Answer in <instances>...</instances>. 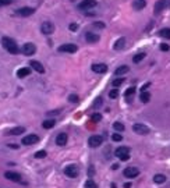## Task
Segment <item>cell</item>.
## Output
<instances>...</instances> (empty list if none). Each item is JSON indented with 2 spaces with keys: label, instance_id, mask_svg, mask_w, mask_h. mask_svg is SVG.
Wrapping results in <instances>:
<instances>
[{
  "label": "cell",
  "instance_id": "obj_29",
  "mask_svg": "<svg viewBox=\"0 0 170 188\" xmlns=\"http://www.w3.org/2000/svg\"><path fill=\"white\" fill-rule=\"evenodd\" d=\"M85 188H98V186H96V183H95L92 178H89V180L85 181Z\"/></svg>",
  "mask_w": 170,
  "mask_h": 188
},
{
  "label": "cell",
  "instance_id": "obj_16",
  "mask_svg": "<svg viewBox=\"0 0 170 188\" xmlns=\"http://www.w3.org/2000/svg\"><path fill=\"white\" fill-rule=\"evenodd\" d=\"M67 139H68L67 134H66V133H60L57 137H56V144H57L59 146H64L66 144H67Z\"/></svg>",
  "mask_w": 170,
  "mask_h": 188
},
{
  "label": "cell",
  "instance_id": "obj_17",
  "mask_svg": "<svg viewBox=\"0 0 170 188\" xmlns=\"http://www.w3.org/2000/svg\"><path fill=\"white\" fill-rule=\"evenodd\" d=\"M29 65H31L32 68H34L36 73H41V74H43L45 73V67L42 64H41L39 61H36V60H31V63H29Z\"/></svg>",
  "mask_w": 170,
  "mask_h": 188
},
{
  "label": "cell",
  "instance_id": "obj_7",
  "mask_svg": "<svg viewBox=\"0 0 170 188\" xmlns=\"http://www.w3.org/2000/svg\"><path fill=\"white\" fill-rule=\"evenodd\" d=\"M102 142H103V138L100 135H92L88 139V145L91 148H98V146L102 145Z\"/></svg>",
  "mask_w": 170,
  "mask_h": 188
},
{
  "label": "cell",
  "instance_id": "obj_8",
  "mask_svg": "<svg viewBox=\"0 0 170 188\" xmlns=\"http://www.w3.org/2000/svg\"><path fill=\"white\" fill-rule=\"evenodd\" d=\"M38 141H39V137H38V135H35V134H29V135L24 137L21 142H22V145L29 146V145H34V144H36Z\"/></svg>",
  "mask_w": 170,
  "mask_h": 188
},
{
  "label": "cell",
  "instance_id": "obj_19",
  "mask_svg": "<svg viewBox=\"0 0 170 188\" xmlns=\"http://www.w3.org/2000/svg\"><path fill=\"white\" fill-rule=\"evenodd\" d=\"M147 6V2L145 0H134V3H133V7H134V10H142V8Z\"/></svg>",
  "mask_w": 170,
  "mask_h": 188
},
{
  "label": "cell",
  "instance_id": "obj_3",
  "mask_svg": "<svg viewBox=\"0 0 170 188\" xmlns=\"http://www.w3.org/2000/svg\"><path fill=\"white\" fill-rule=\"evenodd\" d=\"M170 7V0H158L155 4V14H160L163 10Z\"/></svg>",
  "mask_w": 170,
  "mask_h": 188
},
{
  "label": "cell",
  "instance_id": "obj_24",
  "mask_svg": "<svg viewBox=\"0 0 170 188\" xmlns=\"http://www.w3.org/2000/svg\"><path fill=\"white\" fill-rule=\"evenodd\" d=\"M135 94V88L134 86H131V88H128L127 91H126V94H124V96H126V99H127V102H130V99L133 98V95Z\"/></svg>",
  "mask_w": 170,
  "mask_h": 188
},
{
  "label": "cell",
  "instance_id": "obj_15",
  "mask_svg": "<svg viewBox=\"0 0 170 188\" xmlns=\"http://www.w3.org/2000/svg\"><path fill=\"white\" fill-rule=\"evenodd\" d=\"M92 71L96 74H105L107 71V65L103 64V63H99V64H94L92 65Z\"/></svg>",
  "mask_w": 170,
  "mask_h": 188
},
{
  "label": "cell",
  "instance_id": "obj_18",
  "mask_svg": "<svg viewBox=\"0 0 170 188\" xmlns=\"http://www.w3.org/2000/svg\"><path fill=\"white\" fill-rule=\"evenodd\" d=\"M85 39H86V42H89V43H96V42L99 41V35L88 32V34H85Z\"/></svg>",
  "mask_w": 170,
  "mask_h": 188
},
{
  "label": "cell",
  "instance_id": "obj_6",
  "mask_svg": "<svg viewBox=\"0 0 170 188\" xmlns=\"http://www.w3.org/2000/svg\"><path fill=\"white\" fill-rule=\"evenodd\" d=\"M41 31H42V34H45V35H52L53 32H55V25H53V22H50V21H45L42 25H41Z\"/></svg>",
  "mask_w": 170,
  "mask_h": 188
},
{
  "label": "cell",
  "instance_id": "obj_39",
  "mask_svg": "<svg viewBox=\"0 0 170 188\" xmlns=\"http://www.w3.org/2000/svg\"><path fill=\"white\" fill-rule=\"evenodd\" d=\"M11 2H13V0H0V7H3V6H7V4H10Z\"/></svg>",
  "mask_w": 170,
  "mask_h": 188
},
{
  "label": "cell",
  "instance_id": "obj_10",
  "mask_svg": "<svg viewBox=\"0 0 170 188\" xmlns=\"http://www.w3.org/2000/svg\"><path fill=\"white\" fill-rule=\"evenodd\" d=\"M21 52H22L25 56H32L35 52H36V46H35L34 43H25V45L22 46Z\"/></svg>",
  "mask_w": 170,
  "mask_h": 188
},
{
  "label": "cell",
  "instance_id": "obj_11",
  "mask_svg": "<svg viewBox=\"0 0 170 188\" xmlns=\"http://www.w3.org/2000/svg\"><path fill=\"white\" fill-rule=\"evenodd\" d=\"M77 45L74 43H66L63 45V46L59 47V52H63V53H75L77 52Z\"/></svg>",
  "mask_w": 170,
  "mask_h": 188
},
{
  "label": "cell",
  "instance_id": "obj_44",
  "mask_svg": "<svg viewBox=\"0 0 170 188\" xmlns=\"http://www.w3.org/2000/svg\"><path fill=\"white\" fill-rule=\"evenodd\" d=\"M8 146H10V148H14V149H17V148H18V146H17L16 144H10Z\"/></svg>",
  "mask_w": 170,
  "mask_h": 188
},
{
  "label": "cell",
  "instance_id": "obj_37",
  "mask_svg": "<svg viewBox=\"0 0 170 188\" xmlns=\"http://www.w3.org/2000/svg\"><path fill=\"white\" fill-rule=\"evenodd\" d=\"M160 50H162V52H169L170 46H169V45H166V43H162V45H160Z\"/></svg>",
  "mask_w": 170,
  "mask_h": 188
},
{
  "label": "cell",
  "instance_id": "obj_27",
  "mask_svg": "<svg viewBox=\"0 0 170 188\" xmlns=\"http://www.w3.org/2000/svg\"><path fill=\"white\" fill-rule=\"evenodd\" d=\"M153 181L156 184H163L166 181V176H163V174H156L153 177Z\"/></svg>",
  "mask_w": 170,
  "mask_h": 188
},
{
  "label": "cell",
  "instance_id": "obj_20",
  "mask_svg": "<svg viewBox=\"0 0 170 188\" xmlns=\"http://www.w3.org/2000/svg\"><path fill=\"white\" fill-rule=\"evenodd\" d=\"M24 133H25V128L24 127H14L8 131L7 135H20V134H24Z\"/></svg>",
  "mask_w": 170,
  "mask_h": 188
},
{
  "label": "cell",
  "instance_id": "obj_9",
  "mask_svg": "<svg viewBox=\"0 0 170 188\" xmlns=\"http://www.w3.org/2000/svg\"><path fill=\"white\" fill-rule=\"evenodd\" d=\"M78 167L77 166H74V165H70V166H67L64 169V174L66 176H68V177H71V178H75L77 176H78Z\"/></svg>",
  "mask_w": 170,
  "mask_h": 188
},
{
  "label": "cell",
  "instance_id": "obj_32",
  "mask_svg": "<svg viewBox=\"0 0 170 188\" xmlns=\"http://www.w3.org/2000/svg\"><path fill=\"white\" fill-rule=\"evenodd\" d=\"M94 123H98V121L102 120V114L100 113H95V114H92V118H91Z\"/></svg>",
  "mask_w": 170,
  "mask_h": 188
},
{
  "label": "cell",
  "instance_id": "obj_30",
  "mask_svg": "<svg viewBox=\"0 0 170 188\" xmlns=\"http://www.w3.org/2000/svg\"><path fill=\"white\" fill-rule=\"evenodd\" d=\"M144 57H145V53H138V55H135L133 57V61L134 63H139L141 60H144Z\"/></svg>",
  "mask_w": 170,
  "mask_h": 188
},
{
  "label": "cell",
  "instance_id": "obj_33",
  "mask_svg": "<svg viewBox=\"0 0 170 188\" xmlns=\"http://www.w3.org/2000/svg\"><path fill=\"white\" fill-rule=\"evenodd\" d=\"M112 139L114 142H120L121 139H123V135H121V134H119V133H116V134H113V135H112Z\"/></svg>",
  "mask_w": 170,
  "mask_h": 188
},
{
  "label": "cell",
  "instance_id": "obj_22",
  "mask_svg": "<svg viewBox=\"0 0 170 188\" xmlns=\"http://www.w3.org/2000/svg\"><path fill=\"white\" fill-rule=\"evenodd\" d=\"M149 99H151V94H149L148 91L141 92V95H139V100H141L142 103H148Z\"/></svg>",
  "mask_w": 170,
  "mask_h": 188
},
{
  "label": "cell",
  "instance_id": "obj_41",
  "mask_svg": "<svg viewBox=\"0 0 170 188\" xmlns=\"http://www.w3.org/2000/svg\"><path fill=\"white\" fill-rule=\"evenodd\" d=\"M68 28H70V31H77V29H78V25H77V24H71Z\"/></svg>",
  "mask_w": 170,
  "mask_h": 188
},
{
  "label": "cell",
  "instance_id": "obj_2",
  "mask_svg": "<svg viewBox=\"0 0 170 188\" xmlns=\"http://www.w3.org/2000/svg\"><path fill=\"white\" fill-rule=\"evenodd\" d=\"M114 155H116V156H117L120 160L126 162V160L130 159V148H128V146H119V148L116 149Z\"/></svg>",
  "mask_w": 170,
  "mask_h": 188
},
{
  "label": "cell",
  "instance_id": "obj_38",
  "mask_svg": "<svg viewBox=\"0 0 170 188\" xmlns=\"http://www.w3.org/2000/svg\"><path fill=\"white\" fill-rule=\"evenodd\" d=\"M123 81L124 80L123 78H119V80H114V81H113V86H120L121 84H123Z\"/></svg>",
  "mask_w": 170,
  "mask_h": 188
},
{
  "label": "cell",
  "instance_id": "obj_5",
  "mask_svg": "<svg viewBox=\"0 0 170 188\" xmlns=\"http://www.w3.org/2000/svg\"><path fill=\"white\" fill-rule=\"evenodd\" d=\"M133 131L135 134H139V135H147V134H149V128L145 124H141V123L134 124L133 125Z\"/></svg>",
  "mask_w": 170,
  "mask_h": 188
},
{
  "label": "cell",
  "instance_id": "obj_28",
  "mask_svg": "<svg viewBox=\"0 0 170 188\" xmlns=\"http://www.w3.org/2000/svg\"><path fill=\"white\" fill-rule=\"evenodd\" d=\"M124 43H126V39H124V38H120V39L114 43V49L116 50H121L124 47Z\"/></svg>",
  "mask_w": 170,
  "mask_h": 188
},
{
  "label": "cell",
  "instance_id": "obj_25",
  "mask_svg": "<svg viewBox=\"0 0 170 188\" xmlns=\"http://www.w3.org/2000/svg\"><path fill=\"white\" fill-rule=\"evenodd\" d=\"M55 124H56V121L52 118V120H45L42 125H43V128H45V130H50V128H53V127H55Z\"/></svg>",
  "mask_w": 170,
  "mask_h": 188
},
{
  "label": "cell",
  "instance_id": "obj_21",
  "mask_svg": "<svg viewBox=\"0 0 170 188\" xmlns=\"http://www.w3.org/2000/svg\"><path fill=\"white\" fill-rule=\"evenodd\" d=\"M29 73H31V70H29L28 67H22L17 71V77H18V78H25V77L29 75Z\"/></svg>",
  "mask_w": 170,
  "mask_h": 188
},
{
  "label": "cell",
  "instance_id": "obj_26",
  "mask_svg": "<svg viewBox=\"0 0 170 188\" xmlns=\"http://www.w3.org/2000/svg\"><path fill=\"white\" fill-rule=\"evenodd\" d=\"M159 35L165 39H170V28H163L159 31Z\"/></svg>",
  "mask_w": 170,
  "mask_h": 188
},
{
  "label": "cell",
  "instance_id": "obj_43",
  "mask_svg": "<svg viewBox=\"0 0 170 188\" xmlns=\"http://www.w3.org/2000/svg\"><path fill=\"white\" fill-rule=\"evenodd\" d=\"M124 188H131V183H126L124 184Z\"/></svg>",
  "mask_w": 170,
  "mask_h": 188
},
{
  "label": "cell",
  "instance_id": "obj_45",
  "mask_svg": "<svg viewBox=\"0 0 170 188\" xmlns=\"http://www.w3.org/2000/svg\"><path fill=\"white\" fill-rule=\"evenodd\" d=\"M112 169H113V170H116V169H119V165H113V166H112Z\"/></svg>",
  "mask_w": 170,
  "mask_h": 188
},
{
  "label": "cell",
  "instance_id": "obj_40",
  "mask_svg": "<svg viewBox=\"0 0 170 188\" xmlns=\"http://www.w3.org/2000/svg\"><path fill=\"white\" fill-rule=\"evenodd\" d=\"M100 104H102V98H98V99L94 102V106H95V107H99Z\"/></svg>",
  "mask_w": 170,
  "mask_h": 188
},
{
  "label": "cell",
  "instance_id": "obj_31",
  "mask_svg": "<svg viewBox=\"0 0 170 188\" xmlns=\"http://www.w3.org/2000/svg\"><path fill=\"white\" fill-rule=\"evenodd\" d=\"M113 128H114L117 133H121V131H124V125L121 123H119V121H116L114 124H113Z\"/></svg>",
  "mask_w": 170,
  "mask_h": 188
},
{
  "label": "cell",
  "instance_id": "obj_35",
  "mask_svg": "<svg viewBox=\"0 0 170 188\" xmlns=\"http://www.w3.org/2000/svg\"><path fill=\"white\" fill-rule=\"evenodd\" d=\"M109 96L112 98V99H116V98L119 96V89H112V91L109 92Z\"/></svg>",
  "mask_w": 170,
  "mask_h": 188
},
{
  "label": "cell",
  "instance_id": "obj_12",
  "mask_svg": "<svg viewBox=\"0 0 170 188\" xmlns=\"http://www.w3.org/2000/svg\"><path fill=\"white\" fill-rule=\"evenodd\" d=\"M4 177L10 181H14V183H21V176L16 171H6L4 173Z\"/></svg>",
  "mask_w": 170,
  "mask_h": 188
},
{
  "label": "cell",
  "instance_id": "obj_23",
  "mask_svg": "<svg viewBox=\"0 0 170 188\" xmlns=\"http://www.w3.org/2000/svg\"><path fill=\"white\" fill-rule=\"evenodd\" d=\"M128 71H130V67H128V65H121V67H119L117 70L114 71V74L116 75H123V74L128 73Z\"/></svg>",
  "mask_w": 170,
  "mask_h": 188
},
{
  "label": "cell",
  "instance_id": "obj_4",
  "mask_svg": "<svg viewBox=\"0 0 170 188\" xmlns=\"http://www.w3.org/2000/svg\"><path fill=\"white\" fill-rule=\"evenodd\" d=\"M123 174L126 178H135L139 176V169L138 167H126Z\"/></svg>",
  "mask_w": 170,
  "mask_h": 188
},
{
  "label": "cell",
  "instance_id": "obj_13",
  "mask_svg": "<svg viewBox=\"0 0 170 188\" xmlns=\"http://www.w3.org/2000/svg\"><path fill=\"white\" fill-rule=\"evenodd\" d=\"M34 13H35V8L32 7H22L17 10V16L20 17H28V16H32Z\"/></svg>",
  "mask_w": 170,
  "mask_h": 188
},
{
  "label": "cell",
  "instance_id": "obj_34",
  "mask_svg": "<svg viewBox=\"0 0 170 188\" xmlns=\"http://www.w3.org/2000/svg\"><path fill=\"white\" fill-rule=\"evenodd\" d=\"M35 157H36V159H43V157H46V151H38L36 153H35Z\"/></svg>",
  "mask_w": 170,
  "mask_h": 188
},
{
  "label": "cell",
  "instance_id": "obj_42",
  "mask_svg": "<svg viewBox=\"0 0 170 188\" xmlns=\"http://www.w3.org/2000/svg\"><path fill=\"white\" fill-rule=\"evenodd\" d=\"M94 27H98V28H105V24H100V22H95Z\"/></svg>",
  "mask_w": 170,
  "mask_h": 188
},
{
  "label": "cell",
  "instance_id": "obj_36",
  "mask_svg": "<svg viewBox=\"0 0 170 188\" xmlns=\"http://www.w3.org/2000/svg\"><path fill=\"white\" fill-rule=\"evenodd\" d=\"M68 100H70L71 103H77L78 102V96H77V95H70V96H68Z\"/></svg>",
  "mask_w": 170,
  "mask_h": 188
},
{
  "label": "cell",
  "instance_id": "obj_14",
  "mask_svg": "<svg viewBox=\"0 0 170 188\" xmlns=\"http://www.w3.org/2000/svg\"><path fill=\"white\" fill-rule=\"evenodd\" d=\"M96 6V0H82L80 3V8L81 10H89V8H94Z\"/></svg>",
  "mask_w": 170,
  "mask_h": 188
},
{
  "label": "cell",
  "instance_id": "obj_1",
  "mask_svg": "<svg viewBox=\"0 0 170 188\" xmlns=\"http://www.w3.org/2000/svg\"><path fill=\"white\" fill-rule=\"evenodd\" d=\"M2 45L8 53H11V55H18L20 49H18V45L16 43L14 39H11V38H8V36H4L2 39Z\"/></svg>",
  "mask_w": 170,
  "mask_h": 188
}]
</instances>
